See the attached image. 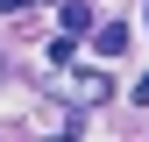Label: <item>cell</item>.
<instances>
[{"instance_id":"obj_1","label":"cell","mask_w":149,"mask_h":142,"mask_svg":"<svg viewBox=\"0 0 149 142\" xmlns=\"http://www.w3.org/2000/svg\"><path fill=\"white\" fill-rule=\"evenodd\" d=\"M128 36H135L128 22H100V29H92V50H100V57H121V50H128Z\"/></svg>"},{"instance_id":"obj_2","label":"cell","mask_w":149,"mask_h":142,"mask_svg":"<svg viewBox=\"0 0 149 142\" xmlns=\"http://www.w3.org/2000/svg\"><path fill=\"white\" fill-rule=\"evenodd\" d=\"M57 22H64V36H92V29H100L85 0H64V14H57Z\"/></svg>"},{"instance_id":"obj_3","label":"cell","mask_w":149,"mask_h":142,"mask_svg":"<svg viewBox=\"0 0 149 142\" xmlns=\"http://www.w3.org/2000/svg\"><path fill=\"white\" fill-rule=\"evenodd\" d=\"M29 7H43V0H0V14H29Z\"/></svg>"}]
</instances>
